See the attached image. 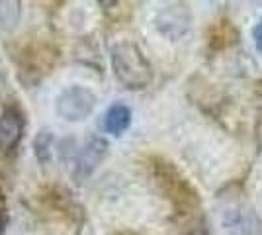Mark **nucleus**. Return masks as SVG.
Listing matches in <instances>:
<instances>
[{"label":"nucleus","instance_id":"obj_7","mask_svg":"<svg viewBox=\"0 0 262 235\" xmlns=\"http://www.w3.org/2000/svg\"><path fill=\"white\" fill-rule=\"evenodd\" d=\"M26 134V116L18 104L4 106L0 112V155L12 157Z\"/></svg>","mask_w":262,"mask_h":235},{"label":"nucleus","instance_id":"obj_8","mask_svg":"<svg viewBox=\"0 0 262 235\" xmlns=\"http://www.w3.org/2000/svg\"><path fill=\"white\" fill-rule=\"evenodd\" d=\"M192 24V14L188 10L186 4H168L157 12L155 16V26L159 30V34L168 37L170 41H178L182 39Z\"/></svg>","mask_w":262,"mask_h":235},{"label":"nucleus","instance_id":"obj_14","mask_svg":"<svg viewBox=\"0 0 262 235\" xmlns=\"http://www.w3.org/2000/svg\"><path fill=\"white\" fill-rule=\"evenodd\" d=\"M252 39H254V45H256L258 53L262 55V20L254 26V30H252Z\"/></svg>","mask_w":262,"mask_h":235},{"label":"nucleus","instance_id":"obj_16","mask_svg":"<svg viewBox=\"0 0 262 235\" xmlns=\"http://www.w3.org/2000/svg\"><path fill=\"white\" fill-rule=\"evenodd\" d=\"M186 235H209V231L204 225H196V227H192Z\"/></svg>","mask_w":262,"mask_h":235},{"label":"nucleus","instance_id":"obj_11","mask_svg":"<svg viewBox=\"0 0 262 235\" xmlns=\"http://www.w3.org/2000/svg\"><path fill=\"white\" fill-rule=\"evenodd\" d=\"M131 125V108L121 104V102H116L112 104L106 114H104V130L108 134L120 137L121 134L127 132V127Z\"/></svg>","mask_w":262,"mask_h":235},{"label":"nucleus","instance_id":"obj_1","mask_svg":"<svg viewBox=\"0 0 262 235\" xmlns=\"http://www.w3.org/2000/svg\"><path fill=\"white\" fill-rule=\"evenodd\" d=\"M147 170L153 179L157 190L170 204L174 216L186 218L200 210V204H202L200 192L170 159L151 155L147 159Z\"/></svg>","mask_w":262,"mask_h":235},{"label":"nucleus","instance_id":"obj_17","mask_svg":"<svg viewBox=\"0 0 262 235\" xmlns=\"http://www.w3.org/2000/svg\"><path fill=\"white\" fill-rule=\"evenodd\" d=\"M254 96H256V102L262 106V80L256 82V89H254Z\"/></svg>","mask_w":262,"mask_h":235},{"label":"nucleus","instance_id":"obj_15","mask_svg":"<svg viewBox=\"0 0 262 235\" xmlns=\"http://www.w3.org/2000/svg\"><path fill=\"white\" fill-rule=\"evenodd\" d=\"M6 227H8V213L4 206H0V235L6 233Z\"/></svg>","mask_w":262,"mask_h":235},{"label":"nucleus","instance_id":"obj_18","mask_svg":"<svg viewBox=\"0 0 262 235\" xmlns=\"http://www.w3.org/2000/svg\"><path fill=\"white\" fill-rule=\"evenodd\" d=\"M256 141H258V145H260V149H262V118L258 120V123H256Z\"/></svg>","mask_w":262,"mask_h":235},{"label":"nucleus","instance_id":"obj_13","mask_svg":"<svg viewBox=\"0 0 262 235\" xmlns=\"http://www.w3.org/2000/svg\"><path fill=\"white\" fill-rule=\"evenodd\" d=\"M22 16V4L20 2H0V28L10 30L14 28Z\"/></svg>","mask_w":262,"mask_h":235},{"label":"nucleus","instance_id":"obj_10","mask_svg":"<svg viewBox=\"0 0 262 235\" xmlns=\"http://www.w3.org/2000/svg\"><path fill=\"white\" fill-rule=\"evenodd\" d=\"M239 41V30L227 20V18H219L215 22H211L206 30V44L211 51H225Z\"/></svg>","mask_w":262,"mask_h":235},{"label":"nucleus","instance_id":"obj_6","mask_svg":"<svg viewBox=\"0 0 262 235\" xmlns=\"http://www.w3.org/2000/svg\"><path fill=\"white\" fill-rule=\"evenodd\" d=\"M110 145L108 141L100 135H92L80 147H77L73 155V179L77 182L88 180L94 170L102 165V161L108 157Z\"/></svg>","mask_w":262,"mask_h":235},{"label":"nucleus","instance_id":"obj_5","mask_svg":"<svg viewBox=\"0 0 262 235\" xmlns=\"http://www.w3.org/2000/svg\"><path fill=\"white\" fill-rule=\"evenodd\" d=\"M96 108V94L82 84H71L59 92L55 100V112L61 120L77 123L86 120Z\"/></svg>","mask_w":262,"mask_h":235},{"label":"nucleus","instance_id":"obj_19","mask_svg":"<svg viewBox=\"0 0 262 235\" xmlns=\"http://www.w3.org/2000/svg\"><path fill=\"white\" fill-rule=\"evenodd\" d=\"M114 235H135V233H131V231H118V233H114Z\"/></svg>","mask_w":262,"mask_h":235},{"label":"nucleus","instance_id":"obj_9","mask_svg":"<svg viewBox=\"0 0 262 235\" xmlns=\"http://www.w3.org/2000/svg\"><path fill=\"white\" fill-rule=\"evenodd\" d=\"M39 200L43 202L45 208L59 213L65 222L77 225V227L82 225L84 210L78 206V202L73 198V194L69 190L61 188V186H49V188H45L43 194H39Z\"/></svg>","mask_w":262,"mask_h":235},{"label":"nucleus","instance_id":"obj_4","mask_svg":"<svg viewBox=\"0 0 262 235\" xmlns=\"http://www.w3.org/2000/svg\"><path fill=\"white\" fill-rule=\"evenodd\" d=\"M59 61V49L51 41H28L16 55L20 80L30 89L51 75Z\"/></svg>","mask_w":262,"mask_h":235},{"label":"nucleus","instance_id":"obj_3","mask_svg":"<svg viewBox=\"0 0 262 235\" xmlns=\"http://www.w3.org/2000/svg\"><path fill=\"white\" fill-rule=\"evenodd\" d=\"M114 77L123 89L143 90L153 82V67L139 45L133 41H118L110 49Z\"/></svg>","mask_w":262,"mask_h":235},{"label":"nucleus","instance_id":"obj_12","mask_svg":"<svg viewBox=\"0 0 262 235\" xmlns=\"http://www.w3.org/2000/svg\"><path fill=\"white\" fill-rule=\"evenodd\" d=\"M53 141H55V135L49 130H39L35 134V137H33V155H35L39 165H47L51 161Z\"/></svg>","mask_w":262,"mask_h":235},{"label":"nucleus","instance_id":"obj_2","mask_svg":"<svg viewBox=\"0 0 262 235\" xmlns=\"http://www.w3.org/2000/svg\"><path fill=\"white\" fill-rule=\"evenodd\" d=\"M219 229L223 235H262V218L241 190L227 188L215 202Z\"/></svg>","mask_w":262,"mask_h":235}]
</instances>
